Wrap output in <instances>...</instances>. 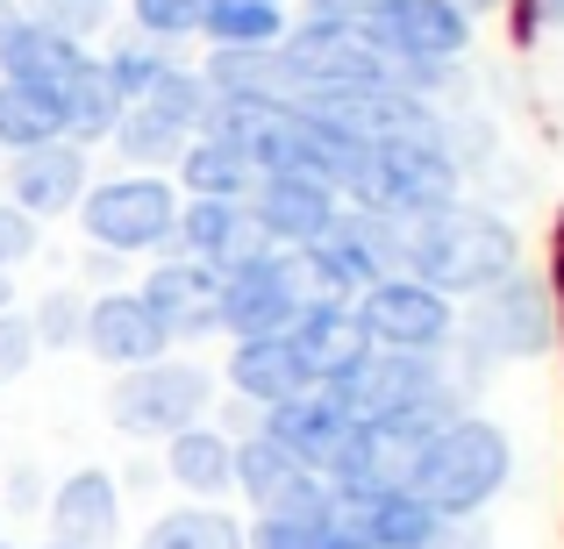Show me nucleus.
<instances>
[{"instance_id":"6","label":"nucleus","mask_w":564,"mask_h":549,"mask_svg":"<svg viewBox=\"0 0 564 549\" xmlns=\"http://www.w3.org/2000/svg\"><path fill=\"white\" fill-rule=\"evenodd\" d=\"M344 399L358 421H386V428H443L451 414L479 407L457 385L451 358H408V350H372L344 378Z\"/></svg>"},{"instance_id":"22","label":"nucleus","mask_w":564,"mask_h":549,"mask_svg":"<svg viewBox=\"0 0 564 549\" xmlns=\"http://www.w3.org/2000/svg\"><path fill=\"white\" fill-rule=\"evenodd\" d=\"M94 57V43L65 36V29L36 22V14H14L8 29H0V79L14 86H36V94H65L72 79H79V65Z\"/></svg>"},{"instance_id":"38","label":"nucleus","mask_w":564,"mask_h":549,"mask_svg":"<svg viewBox=\"0 0 564 549\" xmlns=\"http://www.w3.org/2000/svg\"><path fill=\"white\" fill-rule=\"evenodd\" d=\"M422 549H494V528L486 521H443Z\"/></svg>"},{"instance_id":"41","label":"nucleus","mask_w":564,"mask_h":549,"mask_svg":"<svg viewBox=\"0 0 564 549\" xmlns=\"http://www.w3.org/2000/svg\"><path fill=\"white\" fill-rule=\"evenodd\" d=\"M8 307H14V278L0 272V315H8Z\"/></svg>"},{"instance_id":"4","label":"nucleus","mask_w":564,"mask_h":549,"mask_svg":"<svg viewBox=\"0 0 564 549\" xmlns=\"http://www.w3.org/2000/svg\"><path fill=\"white\" fill-rule=\"evenodd\" d=\"M457 343H471L486 364H536L564 343V321H557V293L543 272L514 264L508 278H494L486 293L457 300Z\"/></svg>"},{"instance_id":"14","label":"nucleus","mask_w":564,"mask_h":549,"mask_svg":"<svg viewBox=\"0 0 564 549\" xmlns=\"http://www.w3.org/2000/svg\"><path fill=\"white\" fill-rule=\"evenodd\" d=\"M0 179H8V200L22 207V215L65 221V215H79L86 186H94V151L72 143V136H57V143H36V151L0 157Z\"/></svg>"},{"instance_id":"44","label":"nucleus","mask_w":564,"mask_h":549,"mask_svg":"<svg viewBox=\"0 0 564 549\" xmlns=\"http://www.w3.org/2000/svg\"><path fill=\"white\" fill-rule=\"evenodd\" d=\"M29 549H72V542H51V536H43V542H29Z\"/></svg>"},{"instance_id":"37","label":"nucleus","mask_w":564,"mask_h":549,"mask_svg":"<svg viewBox=\"0 0 564 549\" xmlns=\"http://www.w3.org/2000/svg\"><path fill=\"white\" fill-rule=\"evenodd\" d=\"M543 29H564V0H514V36L536 43Z\"/></svg>"},{"instance_id":"40","label":"nucleus","mask_w":564,"mask_h":549,"mask_svg":"<svg viewBox=\"0 0 564 549\" xmlns=\"http://www.w3.org/2000/svg\"><path fill=\"white\" fill-rule=\"evenodd\" d=\"M8 507H43V479L29 464H14V493H8Z\"/></svg>"},{"instance_id":"29","label":"nucleus","mask_w":564,"mask_h":549,"mask_svg":"<svg viewBox=\"0 0 564 549\" xmlns=\"http://www.w3.org/2000/svg\"><path fill=\"white\" fill-rule=\"evenodd\" d=\"M286 0H207L200 8V36L207 51H250V43H279L286 36Z\"/></svg>"},{"instance_id":"15","label":"nucleus","mask_w":564,"mask_h":549,"mask_svg":"<svg viewBox=\"0 0 564 549\" xmlns=\"http://www.w3.org/2000/svg\"><path fill=\"white\" fill-rule=\"evenodd\" d=\"M43 528L51 542H72V549H115L129 536V507H122V479L108 464H79L51 485L43 499Z\"/></svg>"},{"instance_id":"7","label":"nucleus","mask_w":564,"mask_h":549,"mask_svg":"<svg viewBox=\"0 0 564 549\" xmlns=\"http://www.w3.org/2000/svg\"><path fill=\"white\" fill-rule=\"evenodd\" d=\"M207 414H215V371L200 358H180V350H165L158 364L115 371L108 385V421L122 442H172Z\"/></svg>"},{"instance_id":"13","label":"nucleus","mask_w":564,"mask_h":549,"mask_svg":"<svg viewBox=\"0 0 564 549\" xmlns=\"http://www.w3.org/2000/svg\"><path fill=\"white\" fill-rule=\"evenodd\" d=\"M79 350L108 371H137V364H158L172 350L165 321L151 315L137 286H100L86 293V329H79Z\"/></svg>"},{"instance_id":"17","label":"nucleus","mask_w":564,"mask_h":549,"mask_svg":"<svg viewBox=\"0 0 564 549\" xmlns=\"http://www.w3.org/2000/svg\"><path fill=\"white\" fill-rule=\"evenodd\" d=\"M336 528L365 549H422L443 514L414 485H336Z\"/></svg>"},{"instance_id":"28","label":"nucleus","mask_w":564,"mask_h":549,"mask_svg":"<svg viewBox=\"0 0 564 549\" xmlns=\"http://www.w3.org/2000/svg\"><path fill=\"white\" fill-rule=\"evenodd\" d=\"M186 143H193V129H180L172 114H158V108H122V122H115V136H108V151L122 157V172H172L186 157Z\"/></svg>"},{"instance_id":"34","label":"nucleus","mask_w":564,"mask_h":549,"mask_svg":"<svg viewBox=\"0 0 564 549\" xmlns=\"http://www.w3.org/2000/svg\"><path fill=\"white\" fill-rule=\"evenodd\" d=\"M22 14H36V22L65 29V36L94 43V29L108 22V0H22Z\"/></svg>"},{"instance_id":"9","label":"nucleus","mask_w":564,"mask_h":549,"mask_svg":"<svg viewBox=\"0 0 564 549\" xmlns=\"http://www.w3.org/2000/svg\"><path fill=\"white\" fill-rule=\"evenodd\" d=\"M358 321L372 336V350H408V358H443L457 343V300H443L436 286L393 272L379 286L358 293Z\"/></svg>"},{"instance_id":"32","label":"nucleus","mask_w":564,"mask_h":549,"mask_svg":"<svg viewBox=\"0 0 564 549\" xmlns=\"http://www.w3.org/2000/svg\"><path fill=\"white\" fill-rule=\"evenodd\" d=\"M29 329H36V350H79L86 293H79V286H51L36 307H29Z\"/></svg>"},{"instance_id":"43","label":"nucleus","mask_w":564,"mask_h":549,"mask_svg":"<svg viewBox=\"0 0 564 549\" xmlns=\"http://www.w3.org/2000/svg\"><path fill=\"white\" fill-rule=\"evenodd\" d=\"M465 8H471V14H486V8H508V0H465Z\"/></svg>"},{"instance_id":"30","label":"nucleus","mask_w":564,"mask_h":549,"mask_svg":"<svg viewBox=\"0 0 564 549\" xmlns=\"http://www.w3.org/2000/svg\"><path fill=\"white\" fill-rule=\"evenodd\" d=\"M57 136H65V108L51 94H36V86L0 79V157L36 151V143H57Z\"/></svg>"},{"instance_id":"45","label":"nucleus","mask_w":564,"mask_h":549,"mask_svg":"<svg viewBox=\"0 0 564 549\" xmlns=\"http://www.w3.org/2000/svg\"><path fill=\"white\" fill-rule=\"evenodd\" d=\"M344 549H365V542H350V536H344Z\"/></svg>"},{"instance_id":"8","label":"nucleus","mask_w":564,"mask_h":549,"mask_svg":"<svg viewBox=\"0 0 564 549\" xmlns=\"http://www.w3.org/2000/svg\"><path fill=\"white\" fill-rule=\"evenodd\" d=\"M279 57L293 72V100L301 94H329V86H393V65L365 22H329V14H293Z\"/></svg>"},{"instance_id":"42","label":"nucleus","mask_w":564,"mask_h":549,"mask_svg":"<svg viewBox=\"0 0 564 549\" xmlns=\"http://www.w3.org/2000/svg\"><path fill=\"white\" fill-rule=\"evenodd\" d=\"M14 14H22V0H0V29H8V22H14Z\"/></svg>"},{"instance_id":"25","label":"nucleus","mask_w":564,"mask_h":549,"mask_svg":"<svg viewBox=\"0 0 564 549\" xmlns=\"http://www.w3.org/2000/svg\"><path fill=\"white\" fill-rule=\"evenodd\" d=\"M200 79L215 100H293V72L279 43H250V51H207Z\"/></svg>"},{"instance_id":"46","label":"nucleus","mask_w":564,"mask_h":549,"mask_svg":"<svg viewBox=\"0 0 564 549\" xmlns=\"http://www.w3.org/2000/svg\"><path fill=\"white\" fill-rule=\"evenodd\" d=\"M0 549H14V542H0Z\"/></svg>"},{"instance_id":"16","label":"nucleus","mask_w":564,"mask_h":549,"mask_svg":"<svg viewBox=\"0 0 564 549\" xmlns=\"http://www.w3.org/2000/svg\"><path fill=\"white\" fill-rule=\"evenodd\" d=\"M137 293L151 300V315L165 321L172 350H180V343H207V336H221V272H207V264L180 257V250L151 257V272L137 278Z\"/></svg>"},{"instance_id":"5","label":"nucleus","mask_w":564,"mask_h":549,"mask_svg":"<svg viewBox=\"0 0 564 549\" xmlns=\"http://www.w3.org/2000/svg\"><path fill=\"white\" fill-rule=\"evenodd\" d=\"M180 207H186V193L172 172H108V179L86 186L72 221H79L86 250H108V257H165L172 235H180Z\"/></svg>"},{"instance_id":"21","label":"nucleus","mask_w":564,"mask_h":549,"mask_svg":"<svg viewBox=\"0 0 564 549\" xmlns=\"http://www.w3.org/2000/svg\"><path fill=\"white\" fill-rule=\"evenodd\" d=\"M172 250L193 257V264H207V272H236V264L264 257V250H272V235L258 229L250 200H186Z\"/></svg>"},{"instance_id":"24","label":"nucleus","mask_w":564,"mask_h":549,"mask_svg":"<svg viewBox=\"0 0 564 549\" xmlns=\"http://www.w3.org/2000/svg\"><path fill=\"white\" fill-rule=\"evenodd\" d=\"M129 549H250V514L236 507H200V499H172L137 528Z\"/></svg>"},{"instance_id":"11","label":"nucleus","mask_w":564,"mask_h":549,"mask_svg":"<svg viewBox=\"0 0 564 549\" xmlns=\"http://www.w3.org/2000/svg\"><path fill=\"white\" fill-rule=\"evenodd\" d=\"M365 36L386 51L393 72H414V65H465L471 57V36H479V14L465 0H393L365 22Z\"/></svg>"},{"instance_id":"20","label":"nucleus","mask_w":564,"mask_h":549,"mask_svg":"<svg viewBox=\"0 0 564 549\" xmlns=\"http://www.w3.org/2000/svg\"><path fill=\"white\" fill-rule=\"evenodd\" d=\"M250 215L272 235V250H301L315 235H329V221L344 215V193L329 179H307V172H272V179H258V193H250Z\"/></svg>"},{"instance_id":"23","label":"nucleus","mask_w":564,"mask_h":549,"mask_svg":"<svg viewBox=\"0 0 564 549\" xmlns=\"http://www.w3.org/2000/svg\"><path fill=\"white\" fill-rule=\"evenodd\" d=\"M301 385L307 378H301V358H293L286 336H243V343H229V358H221V393L250 414L293 399Z\"/></svg>"},{"instance_id":"33","label":"nucleus","mask_w":564,"mask_h":549,"mask_svg":"<svg viewBox=\"0 0 564 549\" xmlns=\"http://www.w3.org/2000/svg\"><path fill=\"white\" fill-rule=\"evenodd\" d=\"M200 8H207V0H129V29L180 51L186 36H200Z\"/></svg>"},{"instance_id":"19","label":"nucleus","mask_w":564,"mask_h":549,"mask_svg":"<svg viewBox=\"0 0 564 549\" xmlns=\"http://www.w3.org/2000/svg\"><path fill=\"white\" fill-rule=\"evenodd\" d=\"M158 471L180 499L200 507H236V428L221 421H193L172 442H158Z\"/></svg>"},{"instance_id":"2","label":"nucleus","mask_w":564,"mask_h":549,"mask_svg":"<svg viewBox=\"0 0 564 549\" xmlns=\"http://www.w3.org/2000/svg\"><path fill=\"white\" fill-rule=\"evenodd\" d=\"M408 485L443 514V521H486V514L500 507V493L514 485V436L479 407L451 414V421L422 442Z\"/></svg>"},{"instance_id":"3","label":"nucleus","mask_w":564,"mask_h":549,"mask_svg":"<svg viewBox=\"0 0 564 549\" xmlns=\"http://www.w3.org/2000/svg\"><path fill=\"white\" fill-rule=\"evenodd\" d=\"M465 165L451 157L443 143V122L436 129H400V136H379L365 143V165L358 179L344 186V207H372V215H429V207H451L465 200Z\"/></svg>"},{"instance_id":"10","label":"nucleus","mask_w":564,"mask_h":549,"mask_svg":"<svg viewBox=\"0 0 564 549\" xmlns=\"http://www.w3.org/2000/svg\"><path fill=\"white\" fill-rule=\"evenodd\" d=\"M307 300L315 293H307L301 257L293 250H264V257L221 272V336L229 343H243V336H286Z\"/></svg>"},{"instance_id":"35","label":"nucleus","mask_w":564,"mask_h":549,"mask_svg":"<svg viewBox=\"0 0 564 549\" xmlns=\"http://www.w3.org/2000/svg\"><path fill=\"white\" fill-rule=\"evenodd\" d=\"M36 250H43V221H36V215H22L14 200H0V272L14 278L29 257H36Z\"/></svg>"},{"instance_id":"26","label":"nucleus","mask_w":564,"mask_h":549,"mask_svg":"<svg viewBox=\"0 0 564 549\" xmlns=\"http://www.w3.org/2000/svg\"><path fill=\"white\" fill-rule=\"evenodd\" d=\"M172 179H180L186 200H250L258 193V165L221 136H193L186 157L172 165Z\"/></svg>"},{"instance_id":"18","label":"nucleus","mask_w":564,"mask_h":549,"mask_svg":"<svg viewBox=\"0 0 564 549\" xmlns=\"http://www.w3.org/2000/svg\"><path fill=\"white\" fill-rule=\"evenodd\" d=\"M293 358H301V378L307 385H344L350 371L372 358V336L358 321V300H307L301 321L286 329Z\"/></svg>"},{"instance_id":"39","label":"nucleus","mask_w":564,"mask_h":549,"mask_svg":"<svg viewBox=\"0 0 564 549\" xmlns=\"http://www.w3.org/2000/svg\"><path fill=\"white\" fill-rule=\"evenodd\" d=\"M393 0H301V14H329V22H372Z\"/></svg>"},{"instance_id":"1","label":"nucleus","mask_w":564,"mask_h":549,"mask_svg":"<svg viewBox=\"0 0 564 549\" xmlns=\"http://www.w3.org/2000/svg\"><path fill=\"white\" fill-rule=\"evenodd\" d=\"M522 264V229L486 200H451L400 221V272L436 286L443 300H471Z\"/></svg>"},{"instance_id":"12","label":"nucleus","mask_w":564,"mask_h":549,"mask_svg":"<svg viewBox=\"0 0 564 549\" xmlns=\"http://www.w3.org/2000/svg\"><path fill=\"white\" fill-rule=\"evenodd\" d=\"M258 428L272 442H286V450L301 457L315 479H336V471H344V457H350V442H358V414H350L344 385H301L293 399L264 407Z\"/></svg>"},{"instance_id":"36","label":"nucleus","mask_w":564,"mask_h":549,"mask_svg":"<svg viewBox=\"0 0 564 549\" xmlns=\"http://www.w3.org/2000/svg\"><path fill=\"white\" fill-rule=\"evenodd\" d=\"M29 364H36V329H29L22 307H8V315H0V385L29 378Z\"/></svg>"},{"instance_id":"31","label":"nucleus","mask_w":564,"mask_h":549,"mask_svg":"<svg viewBox=\"0 0 564 549\" xmlns=\"http://www.w3.org/2000/svg\"><path fill=\"white\" fill-rule=\"evenodd\" d=\"M100 65H108V79L122 86V100H143V94H151V86L165 79L172 65H180V57H172V43L137 36V29H129V36H115L108 51H100Z\"/></svg>"},{"instance_id":"27","label":"nucleus","mask_w":564,"mask_h":549,"mask_svg":"<svg viewBox=\"0 0 564 549\" xmlns=\"http://www.w3.org/2000/svg\"><path fill=\"white\" fill-rule=\"evenodd\" d=\"M57 108H65V136L86 143V151H100V143L115 136V122H122L129 100H122V86L108 79V65H100V51H94V57L79 65V79L57 94Z\"/></svg>"}]
</instances>
